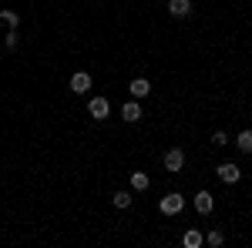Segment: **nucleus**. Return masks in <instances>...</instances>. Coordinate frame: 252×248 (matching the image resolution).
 I'll use <instances>...</instances> for the list:
<instances>
[{"mask_svg": "<svg viewBox=\"0 0 252 248\" xmlns=\"http://www.w3.org/2000/svg\"><path fill=\"white\" fill-rule=\"evenodd\" d=\"M182 208H185V194H178V191H168V194L158 201V211H161L165 218H175Z\"/></svg>", "mask_w": 252, "mask_h": 248, "instance_id": "f257e3e1", "label": "nucleus"}, {"mask_svg": "<svg viewBox=\"0 0 252 248\" xmlns=\"http://www.w3.org/2000/svg\"><path fill=\"white\" fill-rule=\"evenodd\" d=\"M88 114L94 117V121H108V117H111V101L104 94L91 97V101H88Z\"/></svg>", "mask_w": 252, "mask_h": 248, "instance_id": "f03ea898", "label": "nucleus"}, {"mask_svg": "<svg viewBox=\"0 0 252 248\" xmlns=\"http://www.w3.org/2000/svg\"><path fill=\"white\" fill-rule=\"evenodd\" d=\"M215 174H219L222 185H239V181H242V168H239L235 161H222V165L215 168Z\"/></svg>", "mask_w": 252, "mask_h": 248, "instance_id": "7ed1b4c3", "label": "nucleus"}, {"mask_svg": "<svg viewBox=\"0 0 252 248\" xmlns=\"http://www.w3.org/2000/svg\"><path fill=\"white\" fill-rule=\"evenodd\" d=\"M161 165H165V171L178 174L182 168H185V151H182V148H168V151H165V158H161Z\"/></svg>", "mask_w": 252, "mask_h": 248, "instance_id": "20e7f679", "label": "nucleus"}, {"mask_svg": "<svg viewBox=\"0 0 252 248\" xmlns=\"http://www.w3.org/2000/svg\"><path fill=\"white\" fill-rule=\"evenodd\" d=\"M192 205H195V211H198V215H212V211H215V194L202 188V191L192 198Z\"/></svg>", "mask_w": 252, "mask_h": 248, "instance_id": "39448f33", "label": "nucleus"}, {"mask_svg": "<svg viewBox=\"0 0 252 248\" xmlns=\"http://www.w3.org/2000/svg\"><path fill=\"white\" fill-rule=\"evenodd\" d=\"M94 87V77L88 74V71H78V74H71V91L74 94H88Z\"/></svg>", "mask_w": 252, "mask_h": 248, "instance_id": "423d86ee", "label": "nucleus"}, {"mask_svg": "<svg viewBox=\"0 0 252 248\" xmlns=\"http://www.w3.org/2000/svg\"><path fill=\"white\" fill-rule=\"evenodd\" d=\"M128 94L135 97V101L148 97V94H152V81H148V77H135V81L128 84Z\"/></svg>", "mask_w": 252, "mask_h": 248, "instance_id": "0eeeda50", "label": "nucleus"}, {"mask_svg": "<svg viewBox=\"0 0 252 248\" xmlns=\"http://www.w3.org/2000/svg\"><path fill=\"white\" fill-rule=\"evenodd\" d=\"M172 17H192V0H168Z\"/></svg>", "mask_w": 252, "mask_h": 248, "instance_id": "6e6552de", "label": "nucleus"}, {"mask_svg": "<svg viewBox=\"0 0 252 248\" xmlns=\"http://www.w3.org/2000/svg\"><path fill=\"white\" fill-rule=\"evenodd\" d=\"M121 117H125L128 124H138V121H141V104H138L135 97H131V101H128L125 108H121Z\"/></svg>", "mask_w": 252, "mask_h": 248, "instance_id": "1a4fd4ad", "label": "nucleus"}, {"mask_svg": "<svg viewBox=\"0 0 252 248\" xmlns=\"http://www.w3.org/2000/svg\"><path fill=\"white\" fill-rule=\"evenodd\" d=\"M182 245H185V248H202V245H205V235H202L198 228H189L185 235H182Z\"/></svg>", "mask_w": 252, "mask_h": 248, "instance_id": "9d476101", "label": "nucleus"}, {"mask_svg": "<svg viewBox=\"0 0 252 248\" xmlns=\"http://www.w3.org/2000/svg\"><path fill=\"white\" fill-rule=\"evenodd\" d=\"M235 148L242 154H252V128H242V131L235 134Z\"/></svg>", "mask_w": 252, "mask_h": 248, "instance_id": "9b49d317", "label": "nucleus"}, {"mask_svg": "<svg viewBox=\"0 0 252 248\" xmlns=\"http://www.w3.org/2000/svg\"><path fill=\"white\" fill-rule=\"evenodd\" d=\"M128 181H131V191H148V188H152V178H148L145 171H131Z\"/></svg>", "mask_w": 252, "mask_h": 248, "instance_id": "f8f14e48", "label": "nucleus"}, {"mask_svg": "<svg viewBox=\"0 0 252 248\" xmlns=\"http://www.w3.org/2000/svg\"><path fill=\"white\" fill-rule=\"evenodd\" d=\"M131 201H135L131 191H115V194H111V205H115V208H128Z\"/></svg>", "mask_w": 252, "mask_h": 248, "instance_id": "ddd939ff", "label": "nucleus"}, {"mask_svg": "<svg viewBox=\"0 0 252 248\" xmlns=\"http://www.w3.org/2000/svg\"><path fill=\"white\" fill-rule=\"evenodd\" d=\"M0 20L10 27V30H17V24H20V14L17 10H0Z\"/></svg>", "mask_w": 252, "mask_h": 248, "instance_id": "4468645a", "label": "nucleus"}, {"mask_svg": "<svg viewBox=\"0 0 252 248\" xmlns=\"http://www.w3.org/2000/svg\"><path fill=\"white\" fill-rule=\"evenodd\" d=\"M205 245H212V248H222V245H225V235H222L219 228H212L209 235H205Z\"/></svg>", "mask_w": 252, "mask_h": 248, "instance_id": "2eb2a0df", "label": "nucleus"}, {"mask_svg": "<svg viewBox=\"0 0 252 248\" xmlns=\"http://www.w3.org/2000/svg\"><path fill=\"white\" fill-rule=\"evenodd\" d=\"M17 30H7V37H3V44H7V51H14V47H17Z\"/></svg>", "mask_w": 252, "mask_h": 248, "instance_id": "dca6fc26", "label": "nucleus"}, {"mask_svg": "<svg viewBox=\"0 0 252 248\" xmlns=\"http://www.w3.org/2000/svg\"><path fill=\"white\" fill-rule=\"evenodd\" d=\"M212 144H215V148L229 144V134H225V131H215V134H212Z\"/></svg>", "mask_w": 252, "mask_h": 248, "instance_id": "f3484780", "label": "nucleus"}]
</instances>
